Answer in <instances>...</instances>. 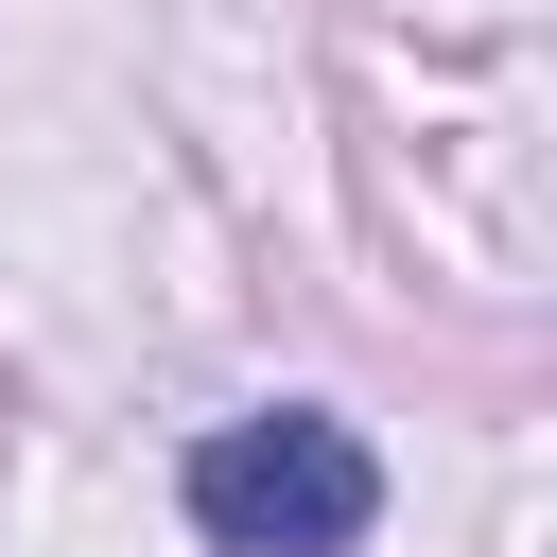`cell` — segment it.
<instances>
[{
    "label": "cell",
    "instance_id": "cell-1",
    "mask_svg": "<svg viewBox=\"0 0 557 557\" xmlns=\"http://www.w3.org/2000/svg\"><path fill=\"white\" fill-rule=\"evenodd\" d=\"M366 522H383V470H366V435L313 418V400L226 418V435L191 453V540H209V557H366Z\"/></svg>",
    "mask_w": 557,
    "mask_h": 557
}]
</instances>
